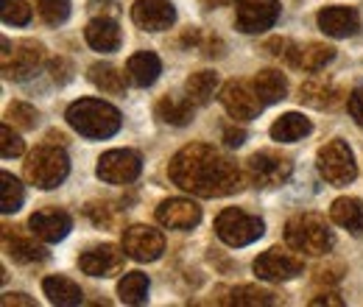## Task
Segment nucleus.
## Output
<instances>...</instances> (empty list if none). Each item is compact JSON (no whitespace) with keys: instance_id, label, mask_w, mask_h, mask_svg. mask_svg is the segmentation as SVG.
I'll list each match as a JSON object with an SVG mask.
<instances>
[{"instance_id":"a211bd4d","label":"nucleus","mask_w":363,"mask_h":307,"mask_svg":"<svg viewBox=\"0 0 363 307\" xmlns=\"http://www.w3.org/2000/svg\"><path fill=\"white\" fill-rule=\"evenodd\" d=\"M28 226H31V232H34L40 240H45V243H56V240H65V238H67V232H70L73 221H70L67 213L48 207V210L34 213L31 221H28Z\"/></svg>"},{"instance_id":"58836bf2","label":"nucleus","mask_w":363,"mask_h":307,"mask_svg":"<svg viewBox=\"0 0 363 307\" xmlns=\"http://www.w3.org/2000/svg\"><path fill=\"white\" fill-rule=\"evenodd\" d=\"M70 73H73V67H70V62H67V59L56 56V59L50 62V76H53V82H56V84H67V82H70Z\"/></svg>"},{"instance_id":"2eb2a0df","label":"nucleus","mask_w":363,"mask_h":307,"mask_svg":"<svg viewBox=\"0 0 363 307\" xmlns=\"http://www.w3.org/2000/svg\"><path fill=\"white\" fill-rule=\"evenodd\" d=\"M123 252L118 249V246H112V243H104V246H95L90 252H84L82 257H79V268L84 271V274H90V277H115L121 268H123Z\"/></svg>"},{"instance_id":"b1692460","label":"nucleus","mask_w":363,"mask_h":307,"mask_svg":"<svg viewBox=\"0 0 363 307\" xmlns=\"http://www.w3.org/2000/svg\"><path fill=\"white\" fill-rule=\"evenodd\" d=\"M43 291H45L48 302L50 305H59V307H73V305H82V288L67 279V277H48L43 282Z\"/></svg>"},{"instance_id":"aec40b11","label":"nucleus","mask_w":363,"mask_h":307,"mask_svg":"<svg viewBox=\"0 0 363 307\" xmlns=\"http://www.w3.org/2000/svg\"><path fill=\"white\" fill-rule=\"evenodd\" d=\"M84 37H87L90 48L101 50V53H112L121 48V26L112 17H95L87 23Z\"/></svg>"},{"instance_id":"412c9836","label":"nucleus","mask_w":363,"mask_h":307,"mask_svg":"<svg viewBox=\"0 0 363 307\" xmlns=\"http://www.w3.org/2000/svg\"><path fill=\"white\" fill-rule=\"evenodd\" d=\"M333 59H335V48L321 43H311L305 48H291L288 50V62L299 70H308V73L324 70V65H330Z\"/></svg>"},{"instance_id":"423d86ee","label":"nucleus","mask_w":363,"mask_h":307,"mask_svg":"<svg viewBox=\"0 0 363 307\" xmlns=\"http://www.w3.org/2000/svg\"><path fill=\"white\" fill-rule=\"evenodd\" d=\"M263 232H266L263 218L249 216V213H243V210H238V207H229V210H224V213L216 218V235H218L227 246H235V249L255 243L257 238H263Z\"/></svg>"},{"instance_id":"79ce46f5","label":"nucleus","mask_w":363,"mask_h":307,"mask_svg":"<svg viewBox=\"0 0 363 307\" xmlns=\"http://www.w3.org/2000/svg\"><path fill=\"white\" fill-rule=\"evenodd\" d=\"M285 48H291L288 40H269V43L263 45V50L266 53H272V56H288V50Z\"/></svg>"},{"instance_id":"393cba45","label":"nucleus","mask_w":363,"mask_h":307,"mask_svg":"<svg viewBox=\"0 0 363 307\" xmlns=\"http://www.w3.org/2000/svg\"><path fill=\"white\" fill-rule=\"evenodd\" d=\"M330 218L352 235H363V204L358 199H335L330 207Z\"/></svg>"},{"instance_id":"6e6552de","label":"nucleus","mask_w":363,"mask_h":307,"mask_svg":"<svg viewBox=\"0 0 363 307\" xmlns=\"http://www.w3.org/2000/svg\"><path fill=\"white\" fill-rule=\"evenodd\" d=\"M246 174L255 187H279L294 174V162L277 151H260V154L249 157Z\"/></svg>"},{"instance_id":"9b49d317","label":"nucleus","mask_w":363,"mask_h":307,"mask_svg":"<svg viewBox=\"0 0 363 307\" xmlns=\"http://www.w3.org/2000/svg\"><path fill=\"white\" fill-rule=\"evenodd\" d=\"M279 17L277 0H238L235 3V26L243 34H260L269 31Z\"/></svg>"},{"instance_id":"a18cd8bd","label":"nucleus","mask_w":363,"mask_h":307,"mask_svg":"<svg viewBox=\"0 0 363 307\" xmlns=\"http://www.w3.org/2000/svg\"><path fill=\"white\" fill-rule=\"evenodd\" d=\"M207 6H227V3H238V0H204Z\"/></svg>"},{"instance_id":"f8f14e48","label":"nucleus","mask_w":363,"mask_h":307,"mask_svg":"<svg viewBox=\"0 0 363 307\" xmlns=\"http://www.w3.org/2000/svg\"><path fill=\"white\" fill-rule=\"evenodd\" d=\"M255 274L257 279H266V282H288L294 277H299L305 271V263L302 257L285 252V249H269L263 252L257 260H255Z\"/></svg>"},{"instance_id":"dca6fc26","label":"nucleus","mask_w":363,"mask_h":307,"mask_svg":"<svg viewBox=\"0 0 363 307\" xmlns=\"http://www.w3.org/2000/svg\"><path fill=\"white\" fill-rule=\"evenodd\" d=\"M318 28H321L327 37L347 40V37L358 34V28H361V17H358L355 9H347V6H330V9H321V11H318Z\"/></svg>"},{"instance_id":"4c0bfd02","label":"nucleus","mask_w":363,"mask_h":307,"mask_svg":"<svg viewBox=\"0 0 363 307\" xmlns=\"http://www.w3.org/2000/svg\"><path fill=\"white\" fill-rule=\"evenodd\" d=\"M23 140H20V134H14L9 129V123L0 129V154H3V160H11V157H20L23 154Z\"/></svg>"},{"instance_id":"c85d7f7f","label":"nucleus","mask_w":363,"mask_h":307,"mask_svg":"<svg viewBox=\"0 0 363 307\" xmlns=\"http://www.w3.org/2000/svg\"><path fill=\"white\" fill-rule=\"evenodd\" d=\"M252 84H255L263 104H277V101H282L288 95V82H285V76L279 70H260Z\"/></svg>"},{"instance_id":"4be33fe9","label":"nucleus","mask_w":363,"mask_h":307,"mask_svg":"<svg viewBox=\"0 0 363 307\" xmlns=\"http://www.w3.org/2000/svg\"><path fill=\"white\" fill-rule=\"evenodd\" d=\"M299 101H305L308 106H316V109H333L335 104L344 101V92L335 87L333 82L316 76V79H311V82H305L299 87Z\"/></svg>"},{"instance_id":"f03ea898","label":"nucleus","mask_w":363,"mask_h":307,"mask_svg":"<svg viewBox=\"0 0 363 307\" xmlns=\"http://www.w3.org/2000/svg\"><path fill=\"white\" fill-rule=\"evenodd\" d=\"M67 123L87 140H106L112 134L121 132L123 126V118L121 112L106 104V101H98V98H79L76 104L67 106Z\"/></svg>"},{"instance_id":"37998d69","label":"nucleus","mask_w":363,"mask_h":307,"mask_svg":"<svg viewBox=\"0 0 363 307\" xmlns=\"http://www.w3.org/2000/svg\"><path fill=\"white\" fill-rule=\"evenodd\" d=\"M3 305L9 307V305H34V299H28V296H26V294H6V296H3Z\"/></svg>"},{"instance_id":"ddd939ff","label":"nucleus","mask_w":363,"mask_h":307,"mask_svg":"<svg viewBox=\"0 0 363 307\" xmlns=\"http://www.w3.org/2000/svg\"><path fill=\"white\" fill-rule=\"evenodd\" d=\"M221 104L232 118L238 121H255L260 115V109L266 106L257 95L255 84L249 82H227L224 89H221Z\"/></svg>"},{"instance_id":"7ed1b4c3","label":"nucleus","mask_w":363,"mask_h":307,"mask_svg":"<svg viewBox=\"0 0 363 307\" xmlns=\"http://www.w3.org/2000/svg\"><path fill=\"white\" fill-rule=\"evenodd\" d=\"M285 240L294 252L321 257L333 249V232L327 226V221L316 213H302L285 223Z\"/></svg>"},{"instance_id":"c9c22d12","label":"nucleus","mask_w":363,"mask_h":307,"mask_svg":"<svg viewBox=\"0 0 363 307\" xmlns=\"http://www.w3.org/2000/svg\"><path fill=\"white\" fill-rule=\"evenodd\" d=\"M6 118L17 126V129H34L37 126V121H40V112L31 106V104H11L9 109H6Z\"/></svg>"},{"instance_id":"bb28decb","label":"nucleus","mask_w":363,"mask_h":307,"mask_svg":"<svg viewBox=\"0 0 363 307\" xmlns=\"http://www.w3.org/2000/svg\"><path fill=\"white\" fill-rule=\"evenodd\" d=\"M216 89H218V76L213 70H199V73H193L184 82V92H187V98H190L193 106L210 104V98L216 95Z\"/></svg>"},{"instance_id":"c756f323","label":"nucleus","mask_w":363,"mask_h":307,"mask_svg":"<svg viewBox=\"0 0 363 307\" xmlns=\"http://www.w3.org/2000/svg\"><path fill=\"white\" fill-rule=\"evenodd\" d=\"M229 296L221 299L224 305H238V307H257V305H277V296L266 288H257V285H238V288H229Z\"/></svg>"},{"instance_id":"0eeeda50","label":"nucleus","mask_w":363,"mask_h":307,"mask_svg":"<svg viewBox=\"0 0 363 307\" xmlns=\"http://www.w3.org/2000/svg\"><path fill=\"white\" fill-rule=\"evenodd\" d=\"M3 76L9 82H26L31 79L43 59H45V48L43 43H34V40H23V43L14 45V50H9V43L3 40Z\"/></svg>"},{"instance_id":"1a4fd4ad","label":"nucleus","mask_w":363,"mask_h":307,"mask_svg":"<svg viewBox=\"0 0 363 307\" xmlns=\"http://www.w3.org/2000/svg\"><path fill=\"white\" fill-rule=\"evenodd\" d=\"M140 171H143V160L132 148L106 151L98 160V168H95L98 179L106 182V184H129V182H135L137 176H140Z\"/></svg>"},{"instance_id":"cd10ccee","label":"nucleus","mask_w":363,"mask_h":307,"mask_svg":"<svg viewBox=\"0 0 363 307\" xmlns=\"http://www.w3.org/2000/svg\"><path fill=\"white\" fill-rule=\"evenodd\" d=\"M87 79H90L95 87L101 92H109V95H121L126 89V73L118 70L115 65H92L87 70Z\"/></svg>"},{"instance_id":"5701e85b","label":"nucleus","mask_w":363,"mask_h":307,"mask_svg":"<svg viewBox=\"0 0 363 307\" xmlns=\"http://www.w3.org/2000/svg\"><path fill=\"white\" fill-rule=\"evenodd\" d=\"M162 73V62L157 53L151 50H143V53H135L129 62H126V76L129 82L137 84V87H151Z\"/></svg>"},{"instance_id":"c03bdc74","label":"nucleus","mask_w":363,"mask_h":307,"mask_svg":"<svg viewBox=\"0 0 363 307\" xmlns=\"http://www.w3.org/2000/svg\"><path fill=\"white\" fill-rule=\"evenodd\" d=\"M311 305H313V307H318V305H335V307H341L344 302H341V299H335L333 294H327V296H316V299H311Z\"/></svg>"},{"instance_id":"a878e982","label":"nucleus","mask_w":363,"mask_h":307,"mask_svg":"<svg viewBox=\"0 0 363 307\" xmlns=\"http://www.w3.org/2000/svg\"><path fill=\"white\" fill-rule=\"evenodd\" d=\"M311 129H313V126H311V121H308L305 115H299V112H285L279 121H274L272 137L277 143H296V140L308 137Z\"/></svg>"},{"instance_id":"9d476101","label":"nucleus","mask_w":363,"mask_h":307,"mask_svg":"<svg viewBox=\"0 0 363 307\" xmlns=\"http://www.w3.org/2000/svg\"><path fill=\"white\" fill-rule=\"evenodd\" d=\"M123 252L137 263H154L165 252V238L154 226L135 223V226L123 229Z\"/></svg>"},{"instance_id":"f257e3e1","label":"nucleus","mask_w":363,"mask_h":307,"mask_svg":"<svg viewBox=\"0 0 363 307\" xmlns=\"http://www.w3.org/2000/svg\"><path fill=\"white\" fill-rule=\"evenodd\" d=\"M168 176L177 187L201 199L232 196L243 187L240 168L221 151L204 143H193L177 151V157L168 165Z\"/></svg>"},{"instance_id":"6ab92c4d","label":"nucleus","mask_w":363,"mask_h":307,"mask_svg":"<svg viewBox=\"0 0 363 307\" xmlns=\"http://www.w3.org/2000/svg\"><path fill=\"white\" fill-rule=\"evenodd\" d=\"M3 246L11 255V260H17V263H43L48 257L45 246L34 243V232L31 235H23L17 229H11V232L6 229L3 232Z\"/></svg>"},{"instance_id":"39448f33","label":"nucleus","mask_w":363,"mask_h":307,"mask_svg":"<svg viewBox=\"0 0 363 307\" xmlns=\"http://www.w3.org/2000/svg\"><path fill=\"white\" fill-rule=\"evenodd\" d=\"M318 174L327 184L333 187H344L350 182H355L358 165H355V154L344 140H330L318 148Z\"/></svg>"},{"instance_id":"473e14b6","label":"nucleus","mask_w":363,"mask_h":307,"mask_svg":"<svg viewBox=\"0 0 363 307\" xmlns=\"http://www.w3.org/2000/svg\"><path fill=\"white\" fill-rule=\"evenodd\" d=\"M118 296L126 305H143L148 296V277L143 271H132L118 282Z\"/></svg>"},{"instance_id":"f704fd0d","label":"nucleus","mask_w":363,"mask_h":307,"mask_svg":"<svg viewBox=\"0 0 363 307\" xmlns=\"http://www.w3.org/2000/svg\"><path fill=\"white\" fill-rule=\"evenodd\" d=\"M37 11L48 26H62L70 17V0H37Z\"/></svg>"},{"instance_id":"7c9ffc66","label":"nucleus","mask_w":363,"mask_h":307,"mask_svg":"<svg viewBox=\"0 0 363 307\" xmlns=\"http://www.w3.org/2000/svg\"><path fill=\"white\" fill-rule=\"evenodd\" d=\"M157 118L160 121H165V123H171V126H187L190 121H193V104H190V98H162L160 104H157Z\"/></svg>"},{"instance_id":"72a5a7b5","label":"nucleus","mask_w":363,"mask_h":307,"mask_svg":"<svg viewBox=\"0 0 363 307\" xmlns=\"http://www.w3.org/2000/svg\"><path fill=\"white\" fill-rule=\"evenodd\" d=\"M0 17L6 26H28L31 6L26 0H0Z\"/></svg>"},{"instance_id":"e433bc0d","label":"nucleus","mask_w":363,"mask_h":307,"mask_svg":"<svg viewBox=\"0 0 363 307\" xmlns=\"http://www.w3.org/2000/svg\"><path fill=\"white\" fill-rule=\"evenodd\" d=\"M87 216L92 218V223H98V226H109V229H112V226H118V221H121V210L112 207V204H106V201H104V204L95 201V204L87 207Z\"/></svg>"},{"instance_id":"a19ab883","label":"nucleus","mask_w":363,"mask_h":307,"mask_svg":"<svg viewBox=\"0 0 363 307\" xmlns=\"http://www.w3.org/2000/svg\"><path fill=\"white\" fill-rule=\"evenodd\" d=\"M224 140H227L229 148H240L243 140H246V132H243V129H232V126H227V129H224Z\"/></svg>"},{"instance_id":"f3484780","label":"nucleus","mask_w":363,"mask_h":307,"mask_svg":"<svg viewBox=\"0 0 363 307\" xmlns=\"http://www.w3.org/2000/svg\"><path fill=\"white\" fill-rule=\"evenodd\" d=\"M157 221L168 229H193L201 221V207L190 199H168L157 207Z\"/></svg>"},{"instance_id":"ea45409f","label":"nucleus","mask_w":363,"mask_h":307,"mask_svg":"<svg viewBox=\"0 0 363 307\" xmlns=\"http://www.w3.org/2000/svg\"><path fill=\"white\" fill-rule=\"evenodd\" d=\"M347 109H350V115L355 118V123L363 126V87H355L347 95Z\"/></svg>"},{"instance_id":"4468645a","label":"nucleus","mask_w":363,"mask_h":307,"mask_svg":"<svg viewBox=\"0 0 363 307\" xmlns=\"http://www.w3.org/2000/svg\"><path fill=\"white\" fill-rule=\"evenodd\" d=\"M132 20L145 31H165L177 20V9L171 0H135Z\"/></svg>"},{"instance_id":"20e7f679","label":"nucleus","mask_w":363,"mask_h":307,"mask_svg":"<svg viewBox=\"0 0 363 307\" xmlns=\"http://www.w3.org/2000/svg\"><path fill=\"white\" fill-rule=\"evenodd\" d=\"M23 171H26V179L34 187L53 190V187H59L67 179V174H70V160H67V154L56 143H48V145H40V148H34L28 154Z\"/></svg>"},{"instance_id":"2f4dec72","label":"nucleus","mask_w":363,"mask_h":307,"mask_svg":"<svg viewBox=\"0 0 363 307\" xmlns=\"http://www.w3.org/2000/svg\"><path fill=\"white\" fill-rule=\"evenodd\" d=\"M23 201H26L23 184L11 174L3 171V174H0V213H3V216H11V213H17V210L23 207Z\"/></svg>"}]
</instances>
